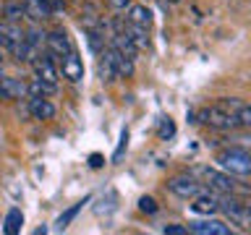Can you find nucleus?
I'll return each mask as SVG.
<instances>
[{
  "instance_id": "obj_3",
  "label": "nucleus",
  "mask_w": 251,
  "mask_h": 235,
  "mask_svg": "<svg viewBox=\"0 0 251 235\" xmlns=\"http://www.w3.org/2000/svg\"><path fill=\"white\" fill-rule=\"evenodd\" d=\"M199 120L204 125H209V128H215V131H235V128H241L238 118H235L233 113H227V110H223L220 105L199 110Z\"/></svg>"
},
{
  "instance_id": "obj_6",
  "label": "nucleus",
  "mask_w": 251,
  "mask_h": 235,
  "mask_svg": "<svg viewBox=\"0 0 251 235\" xmlns=\"http://www.w3.org/2000/svg\"><path fill=\"white\" fill-rule=\"evenodd\" d=\"M31 66H34V73L37 78H42L47 84H58V68H55V58L50 52H39L34 60H31Z\"/></svg>"
},
{
  "instance_id": "obj_17",
  "label": "nucleus",
  "mask_w": 251,
  "mask_h": 235,
  "mask_svg": "<svg viewBox=\"0 0 251 235\" xmlns=\"http://www.w3.org/2000/svg\"><path fill=\"white\" fill-rule=\"evenodd\" d=\"M55 92V84H47L42 78H34V81L29 84V97H47V94Z\"/></svg>"
},
{
  "instance_id": "obj_21",
  "label": "nucleus",
  "mask_w": 251,
  "mask_h": 235,
  "mask_svg": "<svg viewBox=\"0 0 251 235\" xmlns=\"http://www.w3.org/2000/svg\"><path fill=\"white\" fill-rule=\"evenodd\" d=\"M235 118H238L241 125H246V128H251V105H246V102H241V107L235 110Z\"/></svg>"
},
{
  "instance_id": "obj_2",
  "label": "nucleus",
  "mask_w": 251,
  "mask_h": 235,
  "mask_svg": "<svg viewBox=\"0 0 251 235\" xmlns=\"http://www.w3.org/2000/svg\"><path fill=\"white\" fill-rule=\"evenodd\" d=\"M220 212L230 219V225H238L241 230H251V207L246 201L235 199L233 193L220 196Z\"/></svg>"
},
{
  "instance_id": "obj_10",
  "label": "nucleus",
  "mask_w": 251,
  "mask_h": 235,
  "mask_svg": "<svg viewBox=\"0 0 251 235\" xmlns=\"http://www.w3.org/2000/svg\"><path fill=\"white\" fill-rule=\"evenodd\" d=\"M60 70H63V78H68V81H81L84 78V63L76 50H71L68 55L60 58Z\"/></svg>"
},
{
  "instance_id": "obj_20",
  "label": "nucleus",
  "mask_w": 251,
  "mask_h": 235,
  "mask_svg": "<svg viewBox=\"0 0 251 235\" xmlns=\"http://www.w3.org/2000/svg\"><path fill=\"white\" fill-rule=\"evenodd\" d=\"M157 136H160L162 141H168L176 136V123L170 120V118H162V123H160V131H157Z\"/></svg>"
},
{
  "instance_id": "obj_26",
  "label": "nucleus",
  "mask_w": 251,
  "mask_h": 235,
  "mask_svg": "<svg viewBox=\"0 0 251 235\" xmlns=\"http://www.w3.org/2000/svg\"><path fill=\"white\" fill-rule=\"evenodd\" d=\"M89 164L97 170V167H102V164H105V160H102V154H92V157H89Z\"/></svg>"
},
{
  "instance_id": "obj_18",
  "label": "nucleus",
  "mask_w": 251,
  "mask_h": 235,
  "mask_svg": "<svg viewBox=\"0 0 251 235\" xmlns=\"http://www.w3.org/2000/svg\"><path fill=\"white\" fill-rule=\"evenodd\" d=\"M3 16H5V21H8V24L21 21L24 16H26V11H24V3H5V8H3Z\"/></svg>"
},
{
  "instance_id": "obj_16",
  "label": "nucleus",
  "mask_w": 251,
  "mask_h": 235,
  "mask_svg": "<svg viewBox=\"0 0 251 235\" xmlns=\"http://www.w3.org/2000/svg\"><path fill=\"white\" fill-rule=\"evenodd\" d=\"M21 225H24V214H21L19 209H11V212L5 214V227H3V230H5L8 235H16V233L21 230Z\"/></svg>"
},
{
  "instance_id": "obj_19",
  "label": "nucleus",
  "mask_w": 251,
  "mask_h": 235,
  "mask_svg": "<svg viewBox=\"0 0 251 235\" xmlns=\"http://www.w3.org/2000/svg\"><path fill=\"white\" fill-rule=\"evenodd\" d=\"M84 204H86V199H84V201H78V204H74V207L66 209V212H63V214L58 217V227H60V230H66V227H68L71 222H74V217L78 214V212H81Z\"/></svg>"
},
{
  "instance_id": "obj_13",
  "label": "nucleus",
  "mask_w": 251,
  "mask_h": 235,
  "mask_svg": "<svg viewBox=\"0 0 251 235\" xmlns=\"http://www.w3.org/2000/svg\"><path fill=\"white\" fill-rule=\"evenodd\" d=\"M126 21L149 29V24H152V11H149L147 5H131V8H128V16H126Z\"/></svg>"
},
{
  "instance_id": "obj_25",
  "label": "nucleus",
  "mask_w": 251,
  "mask_h": 235,
  "mask_svg": "<svg viewBox=\"0 0 251 235\" xmlns=\"http://www.w3.org/2000/svg\"><path fill=\"white\" fill-rule=\"evenodd\" d=\"M162 233H165V235H186L188 227H183V225H165Z\"/></svg>"
},
{
  "instance_id": "obj_28",
  "label": "nucleus",
  "mask_w": 251,
  "mask_h": 235,
  "mask_svg": "<svg viewBox=\"0 0 251 235\" xmlns=\"http://www.w3.org/2000/svg\"><path fill=\"white\" fill-rule=\"evenodd\" d=\"M0 66H3V55H0Z\"/></svg>"
},
{
  "instance_id": "obj_8",
  "label": "nucleus",
  "mask_w": 251,
  "mask_h": 235,
  "mask_svg": "<svg viewBox=\"0 0 251 235\" xmlns=\"http://www.w3.org/2000/svg\"><path fill=\"white\" fill-rule=\"evenodd\" d=\"M0 97L3 99H21L29 97V84H24L16 76H0Z\"/></svg>"
},
{
  "instance_id": "obj_14",
  "label": "nucleus",
  "mask_w": 251,
  "mask_h": 235,
  "mask_svg": "<svg viewBox=\"0 0 251 235\" xmlns=\"http://www.w3.org/2000/svg\"><path fill=\"white\" fill-rule=\"evenodd\" d=\"M100 76H102V81H115V78H118V68H115V60H113V52H110V47H107L105 52H102Z\"/></svg>"
},
{
  "instance_id": "obj_27",
  "label": "nucleus",
  "mask_w": 251,
  "mask_h": 235,
  "mask_svg": "<svg viewBox=\"0 0 251 235\" xmlns=\"http://www.w3.org/2000/svg\"><path fill=\"white\" fill-rule=\"evenodd\" d=\"M246 204H249V207H251V196H249V199H246Z\"/></svg>"
},
{
  "instance_id": "obj_12",
  "label": "nucleus",
  "mask_w": 251,
  "mask_h": 235,
  "mask_svg": "<svg viewBox=\"0 0 251 235\" xmlns=\"http://www.w3.org/2000/svg\"><path fill=\"white\" fill-rule=\"evenodd\" d=\"M29 113L37 118V120H52L55 118V107L50 99L45 97H29Z\"/></svg>"
},
{
  "instance_id": "obj_23",
  "label": "nucleus",
  "mask_w": 251,
  "mask_h": 235,
  "mask_svg": "<svg viewBox=\"0 0 251 235\" xmlns=\"http://www.w3.org/2000/svg\"><path fill=\"white\" fill-rule=\"evenodd\" d=\"M89 47L94 52H100L105 47V37H100V31H89Z\"/></svg>"
},
{
  "instance_id": "obj_5",
  "label": "nucleus",
  "mask_w": 251,
  "mask_h": 235,
  "mask_svg": "<svg viewBox=\"0 0 251 235\" xmlns=\"http://www.w3.org/2000/svg\"><path fill=\"white\" fill-rule=\"evenodd\" d=\"M168 188L178 196V199H194V196L204 193L201 183L194 175H176V178H170L168 180Z\"/></svg>"
},
{
  "instance_id": "obj_9",
  "label": "nucleus",
  "mask_w": 251,
  "mask_h": 235,
  "mask_svg": "<svg viewBox=\"0 0 251 235\" xmlns=\"http://www.w3.org/2000/svg\"><path fill=\"white\" fill-rule=\"evenodd\" d=\"M45 50L52 55V58H63V55H68L71 50H74V45H71V39L66 31H60V29H55L47 34V45H45Z\"/></svg>"
},
{
  "instance_id": "obj_1",
  "label": "nucleus",
  "mask_w": 251,
  "mask_h": 235,
  "mask_svg": "<svg viewBox=\"0 0 251 235\" xmlns=\"http://www.w3.org/2000/svg\"><path fill=\"white\" fill-rule=\"evenodd\" d=\"M215 162L230 175H251V152H246L241 146H230V149L217 152Z\"/></svg>"
},
{
  "instance_id": "obj_7",
  "label": "nucleus",
  "mask_w": 251,
  "mask_h": 235,
  "mask_svg": "<svg viewBox=\"0 0 251 235\" xmlns=\"http://www.w3.org/2000/svg\"><path fill=\"white\" fill-rule=\"evenodd\" d=\"M188 233H194V235H230V225H225V222H220V219H194V222H188Z\"/></svg>"
},
{
  "instance_id": "obj_11",
  "label": "nucleus",
  "mask_w": 251,
  "mask_h": 235,
  "mask_svg": "<svg viewBox=\"0 0 251 235\" xmlns=\"http://www.w3.org/2000/svg\"><path fill=\"white\" fill-rule=\"evenodd\" d=\"M191 212H196V214H215V212H220V196L204 191L199 196H194L191 199Z\"/></svg>"
},
{
  "instance_id": "obj_29",
  "label": "nucleus",
  "mask_w": 251,
  "mask_h": 235,
  "mask_svg": "<svg viewBox=\"0 0 251 235\" xmlns=\"http://www.w3.org/2000/svg\"><path fill=\"white\" fill-rule=\"evenodd\" d=\"M170 3H178V0H170Z\"/></svg>"
},
{
  "instance_id": "obj_4",
  "label": "nucleus",
  "mask_w": 251,
  "mask_h": 235,
  "mask_svg": "<svg viewBox=\"0 0 251 235\" xmlns=\"http://www.w3.org/2000/svg\"><path fill=\"white\" fill-rule=\"evenodd\" d=\"M201 178H204V183H207L212 191H217V193H238V191H246L238 180H235L230 172H225V170H212V167H204L201 170Z\"/></svg>"
},
{
  "instance_id": "obj_22",
  "label": "nucleus",
  "mask_w": 251,
  "mask_h": 235,
  "mask_svg": "<svg viewBox=\"0 0 251 235\" xmlns=\"http://www.w3.org/2000/svg\"><path fill=\"white\" fill-rule=\"evenodd\" d=\"M139 209L147 212V214H154V212H157V201L152 199V196H141V199H139Z\"/></svg>"
},
{
  "instance_id": "obj_15",
  "label": "nucleus",
  "mask_w": 251,
  "mask_h": 235,
  "mask_svg": "<svg viewBox=\"0 0 251 235\" xmlns=\"http://www.w3.org/2000/svg\"><path fill=\"white\" fill-rule=\"evenodd\" d=\"M126 31H128V37L133 39L136 50H147V47H149V34H147L149 29H144V26H136V24H128V26H126Z\"/></svg>"
},
{
  "instance_id": "obj_24",
  "label": "nucleus",
  "mask_w": 251,
  "mask_h": 235,
  "mask_svg": "<svg viewBox=\"0 0 251 235\" xmlns=\"http://www.w3.org/2000/svg\"><path fill=\"white\" fill-rule=\"evenodd\" d=\"M126 144H128V131L123 128V133H121V144H118V149H115V154H113V162H118V160H121V154H123V149H126Z\"/></svg>"
}]
</instances>
